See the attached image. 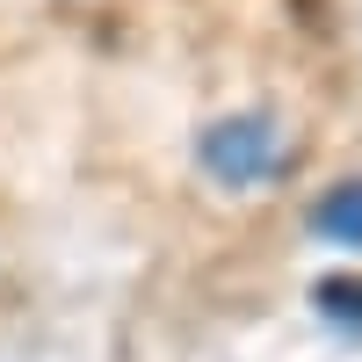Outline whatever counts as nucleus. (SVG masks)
I'll return each instance as SVG.
<instances>
[{
  "instance_id": "1",
  "label": "nucleus",
  "mask_w": 362,
  "mask_h": 362,
  "mask_svg": "<svg viewBox=\"0 0 362 362\" xmlns=\"http://www.w3.org/2000/svg\"><path fill=\"white\" fill-rule=\"evenodd\" d=\"M203 167L225 181V189H261V181H276L283 174V131L268 124V116H225V124H210L203 131Z\"/></svg>"
},
{
  "instance_id": "2",
  "label": "nucleus",
  "mask_w": 362,
  "mask_h": 362,
  "mask_svg": "<svg viewBox=\"0 0 362 362\" xmlns=\"http://www.w3.org/2000/svg\"><path fill=\"white\" fill-rule=\"evenodd\" d=\"M312 232L326 239V247L362 254V174H355V181H334V189L312 203Z\"/></svg>"
},
{
  "instance_id": "3",
  "label": "nucleus",
  "mask_w": 362,
  "mask_h": 362,
  "mask_svg": "<svg viewBox=\"0 0 362 362\" xmlns=\"http://www.w3.org/2000/svg\"><path fill=\"white\" fill-rule=\"evenodd\" d=\"M312 305L334 319V326H348V334H362V283H326Z\"/></svg>"
}]
</instances>
